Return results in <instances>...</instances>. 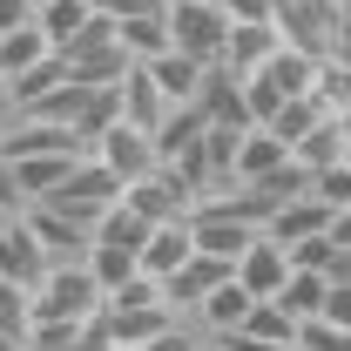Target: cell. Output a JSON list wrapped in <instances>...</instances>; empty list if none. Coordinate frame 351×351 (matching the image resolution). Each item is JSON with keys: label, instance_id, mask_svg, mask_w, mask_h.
Returning a JSON list of instances; mask_svg holds the SVG:
<instances>
[{"label": "cell", "instance_id": "cell-1", "mask_svg": "<svg viewBox=\"0 0 351 351\" xmlns=\"http://www.w3.org/2000/svg\"><path fill=\"white\" fill-rule=\"evenodd\" d=\"M101 284H95V270L82 263H47V277L34 284V298H27V317H75V324H95L101 317Z\"/></svg>", "mask_w": 351, "mask_h": 351}, {"label": "cell", "instance_id": "cell-2", "mask_svg": "<svg viewBox=\"0 0 351 351\" xmlns=\"http://www.w3.org/2000/svg\"><path fill=\"white\" fill-rule=\"evenodd\" d=\"M169 47L196 54L203 68H223V47H230L223 0H169Z\"/></svg>", "mask_w": 351, "mask_h": 351}, {"label": "cell", "instance_id": "cell-3", "mask_svg": "<svg viewBox=\"0 0 351 351\" xmlns=\"http://www.w3.org/2000/svg\"><path fill=\"white\" fill-rule=\"evenodd\" d=\"M277 34L291 47H304V54H331L338 41V27H345V7H331V0H277Z\"/></svg>", "mask_w": 351, "mask_h": 351}, {"label": "cell", "instance_id": "cell-4", "mask_svg": "<svg viewBox=\"0 0 351 351\" xmlns=\"http://www.w3.org/2000/svg\"><path fill=\"white\" fill-rule=\"evenodd\" d=\"M129 203L149 223H176V217L196 210V182H189L182 169H169V162H156L149 176H135V182H129Z\"/></svg>", "mask_w": 351, "mask_h": 351}, {"label": "cell", "instance_id": "cell-5", "mask_svg": "<svg viewBox=\"0 0 351 351\" xmlns=\"http://www.w3.org/2000/svg\"><path fill=\"white\" fill-rule=\"evenodd\" d=\"M95 156L122 176V182H135V176H149L156 162H162V156H156V129H135L129 115H115L108 129L95 135Z\"/></svg>", "mask_w": 351, "mask_h": 351}, {"label": "cell", "instance_id": "cell-6", "mask_svg": "<svg viewBox=\"0 0 351 351\" xmlns=\"http://www.w3.org/2000/svg\"><path fill=\"white\" fill-rule=\"evenodd\" d=\"M47 243L41 237H34V223L27 217H7L0 223V277H14V284H27V291H34V284H41L47 277Z\"/></svg>", "mask_w": 351, "mask_h": 351}, {"label": "cell", "instance_id": "cell-7", "mask_svg": "<svg viewBox=\"0 0 351 351\" xmlns=\"http://www.w3.org/2000/svg\"><path fill=\"white\" fill-rule=\"evenodd\" d=\"M284 162H298V156H291V142L270 129V122H250L243 142H237V162H230V169H237V182H250V189H257V182H270Z\"/></svg>", "mask_w": 351, "mask_h": 351}, {"label": "cell", "instance_id": "cell-8", "mask_svg": "<svg viewBox=\"0 0 351 351\" xmlns=\"http://www.w3.org/2000/svg\"><path fill=\"white\" fill-rule=\"evenodd\" d=\"M230 277H237V263H230V257H210V250H196V257L182 263L176 277H162V291H169V304L189 317V311L203 304V298H210L217 284H230Z\"/></svg>", "mask_w": 351, "mask_h": 351}, {"label": "cell", "instance_id": "cell-9", "mask_svg": "<svg viewBox=\"0 0 351 351\" xmlns=\"http://www.w3.org/2000/svg\"><path fill=\"white\" fill-rule=\"evenodd\" d=\"M291 270H298V263H291V243H277L270 230H257V243L237 257V277H243L257 298H277V291L291 284Z\"/></svg>", "mask_w": 351, "mask_h": 351}, {"label": "cell", "instance_id": "cell-10", "mask_svg": "<svg viewBox=\"0 0 351 351\" xmlns=\"http://www.w3.org/2000/svg\"><path fill=\"white\" fill-rule=\"evenodd\" d=\"M250 304H257V291L243 284V277H230V284H217L203 304L189 311V324L203 331V338H223V331H243V317H250Z\"/></svg>", "mask_w": 351, "mask_h": 351}, {"label": "cell", "instance_id": "cell-11", "mask_svg": "<svg viewBox=\"0 0 351 351\" xmlns=\"http://www.w3.org/2000/svg\"><path fill=\"white\" fill-rule=\"evenodd\" d=\"M284 47V34H277V21H230V47H223V68L243 82V75H257L263 61Z\"/></svg>", "mask_w": 351, "mask_h": 351}, {"label": "cell", "instance_id": "cell-12", "mask_svg": "<svg viewBox=\"0 0 351 351\" xmlns=\"http://www.w3.org/2000/svg\"><path fill=\"white\" fill-rule=\"evenodd\" d=\"M115 95H122V115H129L135 129H162V122H169V95H162V88H156V75H149V61H135L129 75H122V82H115Z\"/></svg>", "mask_w": 351, "mask_h": 351}, {"label": "cell", "instance_id": "cell-13", "mask_svg": "<svg viewBox=\"0 0 351 351\" xmlns=\"http://www.w3.org/2000/svg\"><path fill=\"white\" fill-rule=\"evenodd\" d=\"M189 257H196V223H189V217L156 223L149 243H142V270H149V277H176Z\"/></svg>", "mask_w": 351, "mask_h": 351}, {"label": "cell", "instance_id": "cell-14", "mask_svg": "<svg viewBox=\"0 0 351 351\" xmlns=\"http://www.w3.org/2000/svg\"><path fill=\"white\" fill-rule=\"evenodd\" d=\"M277 243H304V237H324L331 230V203L311 189V196H291V203H277L270 210V223H263Z\"/></svg>", "mask_w": 351, "mask_h": 351}, {"label": "cell", "instance_id": "cell-15", "mask_svg": "<svg viewBox=\"0 0 351 351\" xmlns=\"http://www.w3.org/2000/svg\"><path fill=\"white\" fill-rule=\"evenodd\" d=\"M47 54H61V47L47 41V27H41V14L27 21V27H14V34H0V88L7 82H21L27 68H41Z\"/></svg>", "mask_w": 351, "mask_h": 351}, {"label": "cell", "instance_id": "cell-16", "mask_svg": "<svg viewBox=\"0 0 351 351\" xmlns=\"http://www.w3.org/2000/svg\"><path fill=\"white\" fill-rule=\"evenodd\" d=\"M149 75H156V88L169 95L176 108H182V101H196V95H203V82H210V68H203L196 54H182V47H162V54L149 61Z\"/></svg>", "mask_w": 351, "mask_h": 351}, {"label": "cell", "instance_id": "cell-17", "mask_svg": "<svg viewBox=\"0 0 351 351\" xmlns=\"http://www.w3.org/2000/svg\"><path fill=\"white\" fill-rule=\"evenodd\" d=\"M88 270H95V284H101V298H115L129 277H142V250H129V243H88Z\"/></svg>", "mask_w": 351, "mask_h": 351}, {"label": "cell", "instance_id": "cell-18", "mask_svg": "<svg viewBox=\"0 0 351 351\" xmlns=\"http://www.w3.org/2000/svg\"><path fill=\"white\" fill-rule=\"evenodd\" d=\"M95 14H101L95 0H41V27H47V41L61 47V54L88 34V21H95Z\"/></svg>", "mask_w": 351, "mask_h": 351}, {"label": "cell", "instance_id": "cell-19", "mask_svg": "<svg viewBox=\"0 0 351 351\" xmlns=\"http://www.w3.org/2000/svg\"><path fill=\"white\" fill-rule=\"evenodd\" d=\"M324 298H331V277H324V270H304V263H298V270H291V284L277 291V304L291 311L298 324H311V317H324Z\"/></svg>", "mask_w": 351, "mask_h": 351}, {"label": "cell", "instance_id": "cell-20", "mask_svg": "<svg viewBox=\"0 0 351 351\" xmlns=\"http://www.w3.org/2000/svg\"><path fill=\"white\" fill-rule=\"evenodd\" d=\"M115 34L135 61H156L169 47V14H115Z\"/></svg>", "mask_w": 351, "mask_h": 351}, {"label": "cell", "instance_id": "cell-21", "mask_svg": "<svg viewBox=\"0 0 351 351\" xmlns=\"http://www.w3.org/2000/svg\"><path fill=\"white\" fill-rule=\"evenodd\" d=\"M291 156L304 162V169H331V162H345V129H338V115H324L317 129H304L291 142Z\"/></svg>", "mask_w": 351, "mask_h": 351}, {"label": "cell", "instance_id": "cell-22", "mask_svg": "<svg viewBox=\"0 0 351 351\" xmlns=\"http://www.w3.org/2000/svg\"><path fill=\"white\" fill-rule=\"evenodd\" d=\"M82 156H88V149H82ZM82 156H68V149H61V156H21L14 169H21V182H27V196L41 203V196H54V189L68 182V169H75Z\"/></svg>", "mask_w": 351, "mask_h": 351}, {"label": "cell", "instance_id": "cell-23", "mask_svg": "<svg viewBox=\"0 0 351 351\" xmlns=\"http://www.w3.org/2000/svg\"><path fill=\"white\" fill-rule=\"evenodd\" d=\"M149 230H156V223L142 217L129 196H122V203H108V210H101V223H95V237H101V243H129V250H142V243H149Z\"/></svg>", "mask_w": 351, "mask_h": 351}, {"label": "cell", "instance_id": "cell-24", "mask_svg": "<svg viewBox=\"0 0 351 351\" xmlns=\"http://www.w3.org/2000/svg\"><path fill=\"white\" fill-rule=\"evenodd\" d=\"M311 189L331 203V210H351V162H331V169H311Z\"/></svg>", "mask_w": 351, "mask_h": 351}, {"label": "cell", "instance_id": "cell-25", "mask_svg": "<svg viewBox=\"0 0 351 351\" xmlns=\"http://www.w3.org/2000/svg\"><path fill=\"white\" fill-rule=\"evenodd\" d=\"M311 351H351V324H331V317H311L304 331H298Z\"/></svg>", "mask_w": 351, "mask_h": 351}, {"label": "cell", "instance_id": "cell-26", "mask_svg": "<svg viewBox=\"0 0 351 351\" xmlns=\"http://www.w3.org/2000/svg\"><path fill=\"white\" fill-rule=\"evenodd\" d=\"M27 203H34V196H27L21 169H14V162L0 156V210H7V217H27Z\"/></svg>", "mask_w": 351, "mask_h": 351}, {"label": "cell", "instance_id": "cell-27", "mask_svg": "<svg viewBox=\"0 0 351 351\" xmlns=\"http://www.w3.org/2000/svg\"><path fill=\"white\" fill-rule=\"evenodd\" d=\"M27 284H14V277H0V324H14V331H27Z\"/></svg>", "mask_w": 351, "mask_h": 351}, {"label": "cell", "instance_id": "cell-28", "mask_svg": "<svg viewBox=\"0 0 351 351\" xmlns=\"http://www.w3.org/2000/svg\"><path fill=\"white\" fill-rule=\"evenodd\" d=\"M142 351H203V331H196L189 317H176L169 331H162V338H149Z\"/></svg>", "mask_w": 351, "mask_h": 351}, {"label": "cell", "instance_id": "cell-29", "mask_svg": "<svg viewBox=\"0 0 351 351\" xmlns=\"http://www.w3.org/2000/svg\"><path fill=\"white\" fill-rule=\"evenodd\" d=\"M324 317H331V324H351V277H331V298H324Z\"/></svg>", "mask_w": 351, "mask_h": 351}, {"label": "cell", "instance_id": "cell-30", "mask_svg": "<svg viewBox=\"0 0 351 351\" xmlns=\"http://www.w3.org/2000/svg\"><path fill=\"white\" fill-rule=\"evenodd\" d=\"M34 14H41L34 0H0V34H14V27H27Z\"/></svg>", "mask_w": 351, "mask_h": 351}, {"label": "cell", "instance_id": "cell-31", "mask_svg": "<svg viewBox=\"0 0 351 351\" xmlns=\"http://www.w3.org/2000/svg\"><path fill=\"white\" fill-rule=\"evenodd\" d=\"M108 14H169V0H101Z\"/></svg>", "mask_w": 351, "mask_h": 351}, {"label": "cell", "instance_id": "cell-32", "mask_svg": "<svg viewBox=\"0 0 351 351\" xmlns=\"http://www.w3.org/2000/svg\"><path fill=\"white\" fill-rule=\"evenodd\" d=\"M331 61H338V68H351V14H345V27H338V41H331Z\"/></svg>", "mask_w": 351, "mask_h": 351}, {"label": "cell", "instance_id": "cell-33", "mask_svg": "<svg viewBox=\"0 0 351 351\" xmlns=\"http://www.w3.org/2000/svg\"><path fill=\"white\" fill-rule=\"evenodd\" d=\"M331 237H338V243L351 250V210H331Z\"/></svg>", "mask_w": 351, "mask_h": 351}, {"label": "cell", "instance_id": "cell-34", "mask_svg": "<svg viewBox=\"0 0 351 351\" xmlns=\"http://www.w3.org/2000/svg\"><path fill=\"white\" fill-rule=\"evenodd\" d=\"M331 7H345V14H351V0H331Z\"/></svg>", "mask_w": 351, "mask_h": 351}, {"label": "cell", "instance_id": "cell-35", "mask_svg": "<svg viewBox=\"0 0 351 351\" xmlns=\"http://www.w3.org/2000/svg\"><path fill=\"white\" fill-rule=\"evenodd\" d=\"M0 223H7V210H0Z\"/></svg>", "mask_w": 351, "mask_h": 351}, {"label": "cell", "instance_id": "cell-36", "mask_svg": "<svg viewBox=\"0 0 351 351\" xmlns=\"http://www.w3.org/2000/svg\"><path fill=\"white\" fill-rule=\"evenodd\" d=\"M95 7H101V0H95Z\"/></svg>", "mask_w": 351, "mask_h": 351}, {"label": "cell", "instance_id": "cell-37", "mask_svg": "<svg viewBox=\"0 0 351 351\" xmlns=\"http://www.w3.org/2000/svg\"><path fill=\"white\" fill-rule=\"evenodd\" d=\"M34 7H41V0H34Z\"/></svg>", "mask_w": 351, "mask_h": 351}]
</instances>
